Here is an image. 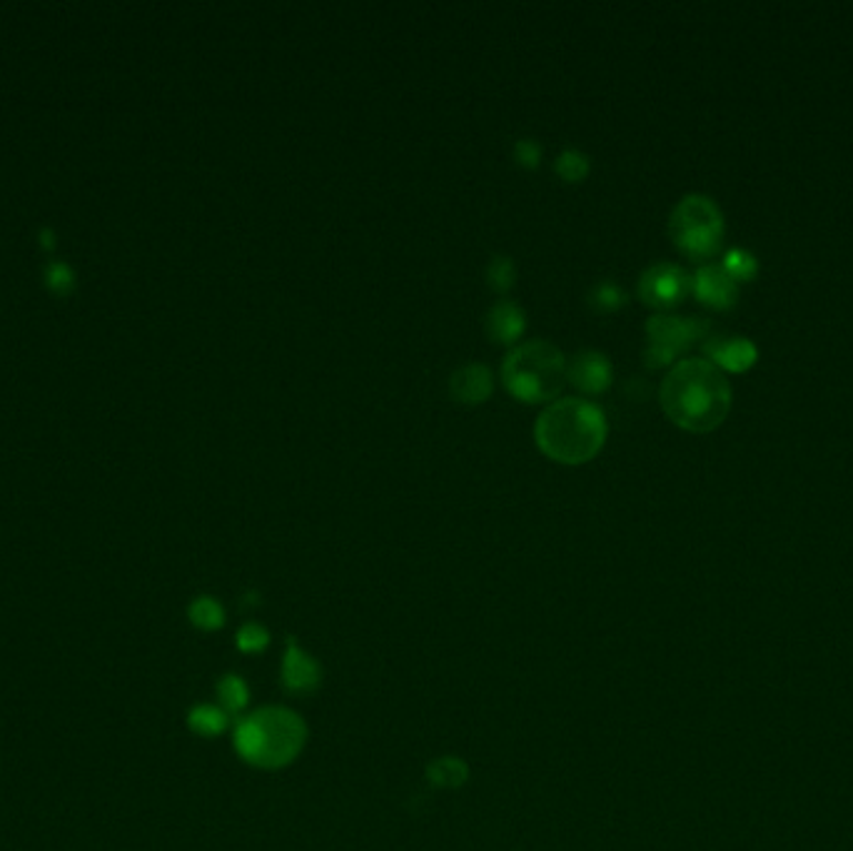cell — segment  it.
<instances>
[{
  "mask_svg": "<svg viewBox=\"0 0 853 851\" xmlns=\"http://www.w3.org/2000/svg\"><path fill=\"white\" fill-rule=\"evenodd\" d=\"M282 677H285V685L292 691H312L317 687V681H320V669H317L315 662L307 657L302 649L290 645V649L285 652Z\"/></svg>",
  "mask_w": 853,
  "mask_h": 851,
  "instance_id": "obj_12",
  "label": "cell"
},
{
  "mask_svg": "<svg viewBox=\"0 0 853 851\" xmlns=\"http://www.w3.org/2000/svg\"><path fill=\"white\" fill-rule=\"evenodd\" d=\"M557 173L564 177V181L579 183L582 177L589 173V161L582 153H577V151H567V153L559 155Z\"/></svg>",
  "mask_w": 853,
  "mask_h": 851,
  "instance_id": "obj_20",
  "label": "cell"
},
{
  "mask_svg": "<svg viewBox=\"0 0 853 851\" xmlns=\"http://www.w3.org/2000/svg\"><path fill=\"white\" fill-rule=\"evenodd\" d=\"M45 283H48V288L58 295H65L68 290H73L71 267L63 265V263H51L45 270Z\"/></svg>",
  "mask_w": 853,
  "mask_h": 851,
  "instance_id": "obj_22",
  "label": "cell"
},
{
  "mask_svg": "<svg viewBox=\"0 0 853 851\" xmlns=\"http://www.w3.org/2000/svg\"><path fill=\"white\" fill-rule=\"evenodd\" d=\"M430 771V779L440 787H462L464 779H467V765H462L460 759L454 757H442L434 761V765L426 769Z\"/></svg>",
  "mask_w": 853,
  "mask_h": 851,
  "instance_id": "obj_16",
  "label": "cell"
},
{
  "mask_svg": "<svg viewBox=\"0 0 853 851\" xmlns=\"http://www.w3.org/2000/svg\"><path fill=\"white\" fill-rule=\"evenodd\" d=\"M517 161L524 167H537L539 163V145L534 141H522L517 145Z\"/></svg>",
  "mask_w": 853,
  "mask_h": 851,
  "instance_id": "obj_24",
  "label": "cell"
},
{
  "mask_svg": "<svg viewBox=\"0 0 853 851\" xmlns=\"http://www.w3.org/2000/svg\"><path fill=\"white\" fill-rule=\"evenodd\" d=\"M691 293L711 310H731L739 303V283L721 265H703L691 277Z\"/></svg>",
  "mask_w": 853,
  "mask_h": 851,
  "instance_id": "obj_8",
  "label": "cell"
},
{
  "mask_svg": "<svg viewBox=\"0 0 853 851\" xmlns=\"http://www.w3.org/2000/svg\"><path fill=\"white\" fill-rule=\"evenodd\" d=\"M502 380L514 400L530 404L549 402L564 388L567 362L554 345L534 340L520 345L504 358Z\"/></svg>",
  "mask_w": 853,
  "mask_h": 851,
  "instance_id": "obj_4",
  "label": "cell"
},
{
  "mask_svg": "<svg viewBox=\"0 0 853 851\" xmlns=\"http://www.w3.org/2000/svg\"><path fill=\"white\" fill-rule=\"evenodd\" d=\"M567 378L582 392L602 394L612 385V365L602 352H577L567 365Z\"/></svg>",
  "mask_w": 853,
  "mask_h": 851,
  "instance_id": "obj_10",
  "label": "cell"
},
{
  "mask_svg": "<svg viewBox=\"0 0 853 851\" xmlns=\"http://www.w3.org/2000/svg\"><path fill=\"white\" fill-rule=\"evenodd\" d=\"M721 267L737 283H751L753 277H757V273H759L757 257H753L749 250H739V247H737V250H729L727 255H723Z\"/></svg>",
  "mask_w": 853,
  "mask_h": 851,
  "instance_id": "obj_17",
  "label": "cell"
},
{
  "mask_svg": "<svg viewBox=\"0 0 853 851\" xmlns=\"http://www.w3.org/2000/svg\"><path fill=\"white\" fill-rule=\"evenodd\" d=\"M703 352H707L713 368L727 372H747L759 360L757 345L749 338H739V335H719V338H711L703 342Z\"/></svg>",
  "mask_w": 853,
  "mask_h": 851,
  "instance_id": "obj_9",
  "label": "cell"
},
{
  "mask_svg": "<svg viewBox=\"0 0 853 851\" xmlns=\"http://www.w3.org/2000/svg\"><path fill=\"white\" fill-rule=\"evenodd\" d=\"M307 729L292 711L273 707L243 719L235 729V749L245 761L257 767L290 765L302 749Z\"/></svg>",
  "mask_w": 853,
  "mask_h": 851,
  "instance_id": "obj_3",
  "label": "cell"
},
{
  "mask_svg": "<svg viewBox=\"0 0 853 851\" xmlns=\"http://www.w3.org/2000/svg\"><path fill=\"white\" fill-rule=\"evenodd\" d=\"M187 617H191L193 627L203 632H215L225 625V609L215 597H197L187 607Z\"/></svg>",
  "mask_w": 853,
  "mask_h": 851,
  "instance_id": "obj_15",
  "label": "cell"
},
{
  "mask_svg": "<svg viewBox=\"0 0 853 851\" xmlns=\"http://www.w3.org/2000/svg\"><path fill=\"white\" fill-rule=\"evenodd\" d=\"M487 330L494 342L512 345L514 340H520V335L524 332V312L514 303L500 300L490 312Z\"/></svg>",
  "mask_w": 853,
  "mask_h": 851,
  "instance_id": "obj_13",
  "label": "cell"
},
{
  "mask_svg": "<svg viewBox=\"0 0 853 851\" xmlns=\"http://www.w3.org/2000/svg\"><path fill=\"white\" fill-rule=\"evenodd\" d=\"M709 332V322L699 318H677V315H654L647 325L649 368H667L684 350L697 345Z\"/></svg>",
  "mask_w": 853,
  "mask_h": 851,
  "instance_id": "obj_6",
  "label": "cell"
},
{
  "mask_svg": "<svg viewBox=\"0 0 853 851\" xmlns=\"http://www.w3.org/2000/svg\"><path fill=\"white\" fill-rule=\"evenodd\" d=\"M723 215L707 195H687L674 207L669 217V235L681 255L693 263L717 257L723 243Z\"/></svg>",
  "mask_w": 853,
  "mask_h": 851,
  "instance_id": "obj_5",
  "label": "cell"
},
{
  "mask_svg": "<svg viewBox=\"0 0 853 851\" xmlns=\"http://www.w3.org/2000/svg\"><path fill=\"white\" fill-rule=\"evenodd\" d=\"M267 642H270V635L257 625H247L240 629V635H237V647L243 652H260L267 647Z\"/></svg>",
  "mask_w": 853,
  "mask_h": 851,
  "instance_id": "obj_23",
  "label": "cell"
},
{
  "mask_svg": "<svg viewBox=\"0 0 853 851\" xmlns=\"http://www.w3.org/2000/svg\"><path fill=\"white\" fill-rule=\"evenodd\" d=\"M659 402L677 428L707 434L721 428L731 410V385L709 360L689 358L674 365L659 388Z\"/></svg>",
  "mask_w": 853,
  "mask_h": 851,
  "instance_id": "obj_1",
  "label": "cell"
},
{
  "mask_svg": "<svg viewBox=\"0 0 853 851\" xmlns=\"http://www.w3.org/2000/svg\"><path fill=\"white\" fill-rule=\"evenodd\" d=\"M487 277H490V285L494 290L507 293L514 285V265H512L510 257H494V260L490 263Z\"/></svg>",
  "mask_w": 853,
  "mask_h": 851,
  "instance_id": "obj_21",
  "label": "cell"
},
{
  "mask_svg": "<svg viewBox=\"0 0 853 851\" xmlns=\"http://www.w3.org/2000/svg\"><path fill=\"white\" fill-rule=\"evenodd\" d=\"M691 277L679 265L659 263L649 267L639 280V298L654 310H671L687 300Z\"/></svg>",
  "mask_w": 853,
  "mask_h": 851,
  "instance_id": "obj_7",
  "label": "cell"
},
{
  "mask_svg": "<svg viewBox=\"0 0 853 851\" xmlns=\"http://www.w3.org/2000/svg\"><path fill=\"white\" fill-rule=\"evenodd\" d=\"M217 697H220V707L225 711H240V709H245L247 699H250L245 681L240 677H233V675H227L220 679V685H217Z\"/></svg>",
  "mask_w": 853,
  "mask_h": 851,
  "instance_id": "obj_18",
  "label": "cell"
},
{
  "mask_svg": "<svg viewBox=\"0 0 853 851\" xmlns=\"http://www.w3.org/2000/svg\"><path fill=\"white\" fill-rule=\"evenodd\" d=\"M589 305L597 312H614L624 305V293H621L619 285L599 283L589 295Z\"/></svg>",
  "mask_w": 853,
  "mask_h": 851,
  "instance_id": "obj_19",
  "label": "cell"
},
{
  "mask_svg": "<svg viewBox=\"0 0 853 851\" xmlns=\"http://www.w3.org/2000/svg\"><path fill=\"white\" fill-rule=\"evenodd\" d=\"M187 727L201 737H220L227 729V711L215 705H195L187 711Z\"/></svg>",
  "mask_w": 853,
  "mask_h": 851,
  "instance_id": "obj_14",
  "label": "cell"
},
{
  "mask_svg": "<svg viewBox=\"0 0 853 851\" xmlns=\"http://www.w3.org/2000/svg\"><path fill=\"white\" fill-rule=\"evenodd\" d=\"M539 450L559 464H584L607 442V420L599 408L579 398L549 402L534 428Z\"/></svg>",
  "mask_w": 853,
  "mask_h": 851,
  "instance_id": "obj_2",
  "label": "cell"
},
{
  "mask_svg": "<svg viewBox=\"0 0 853 851\" xmlns=\"http://www.w3.org/2000/svg\"><path fill=\"white\" fill-rule=\"evenodd\" d=\"M452 394L458 402L480 404L492 394V375L482 365H467L452 375Z\"/></svg>",
  "mask_w": 853,
  "mask_h": 851,
  "instance_id": "obj_11",
  "label": "cell"
}]
</instances>
